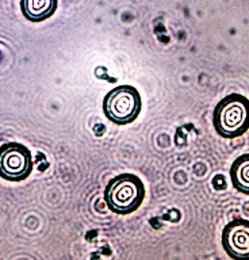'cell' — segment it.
<instances>
[{"label":"cell","instance_id":"cell-7","mask_svg":"<svg viewBox=\"0 0 249 260\" xmlns=\"http://www.w3.org/2000/svg\"><path fill=\"white\" fill-rule=\"evenodd\" d=\"M230 178L236 190L249 194V153L237 157L230 168Z\"/></svg>","mask_w":249,"mask_h":260},{"label":"cell","instance_id":"cell-5","mask_svg":"<svg viewBox=\"0 0 249 260\" xmlns=\"http://www.w3.org/2000/svg\"><path fill=\"white\" fill-rule=\"evenodd\" d=\"M222 247L229 257L234 260H249V221L233 219L224 228Z\"/></svg>","mask_w":249,"mask_h":260},{"label":"cell","instance_id":"cell-1","mask_svg":"<svg viewBox=\"0 0 249 260\" xmlns=\"http://www.w3.org/2000/svg\"><path fill=\"white\" fill-rule=\"evenodd\" d=\"M212 125L225 138L242 136L249 129V99L240 93L225 96L214 109Z\"/></svg>","mask_w":249,"mask_h":260},{"label":"cell","instance_id":"cell-3","mask_svg":"<svg viewBox=\"0 0 249 260\" xmlns=\"http://www.w3.org/2000/svg\"><path fill=\"white\" fill-rule=\"evenodd\" d=\"M106 117L114 123L126 125L138 117L141 111V96L131 85H119L107 93L103 102Z\"/></svg>","mask_w":249,"mask_h":260},{"label":"cell","instance_id":"cell-4","mask_svg":"<svg viewBox=\"0 0 249 260\" xmlns=\"http://www.w3.org/2000/svg\"><path fill=\"white\" fill-rule=\"evenodd\" d=\"M30 150L18 142H7L0 148V176L10 182H21L31 174Z\"/></svg>","mask_w":249,"mask_h":260},{"label":"cell","instance_id":"cell-2","mask_svg":"<svg viewBox=\"0 0 249 260\" xmlns=\"http://www.w3.org/2000/svg\"><path fill=\"white\" fill-rule=\"evenodd\" d=\"M145 198L143 180L133 174H123L111 179L104 191L107 206L118 214H130L141 206Z\"/></svg>","mask_w":249,"mask_h":260},{"label":"cell","instance_id":"cell-6","mask_svg":"<svg viewBox=\"0 0 249 260\" xmlns=\"http://www.w3.org/2000/svg\"><path fill=\"white\" fill-rule=\"evenodd\" d=\"M21 8L27 19L41 22L56 11L57 0H22Z\"/></svg>","mask_w":249,"mask_h":260}]
</instances>
